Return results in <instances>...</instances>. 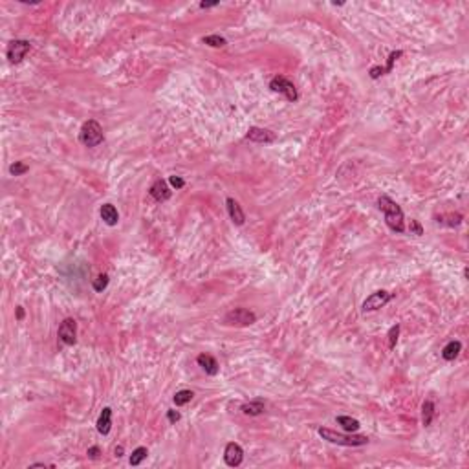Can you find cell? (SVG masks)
Listing matches in <instances>:
<instances>
[{
    "mask_svg": "<svg viewBox=\"0 0 469 469\" xmlns=\"http://www.w3.org/2000/svg\"><path fill=\"white\" fill-rule=\"evenodd\" d=\"M86 455H88V457H90V458H94V460H96V458H99V455H101V449H99L97 445H92V447H88V451H86Z\"/></svg>",
    "mask_w": 469,
    "mask_h": 469,
    "instance_id": "cell-30",
    "label": "cell"
},
{
    "mask_svg": "<svg viewBox=\"0 0 469 469\" xmlns=\"http://www.w3.org/2000/svg\"><path fill=\"white\" fill-rule=\"evenodd\" d=\"M462 220H464V217L460 215V213H451V215H442V217H438L436 222L444 224V226H449V228H457V226L462 224Z\"/></svg>",
    "mask_w": 469,
    "mask_h": 469,
    "instance_id": "cell-20",
    "label": "cell"
},
{
    "mask_svg": "<svg viewBox=\"0 0 469 469\" xmlns=\"http://www.w3.org/2000/svg\"><path fill=\"white\" fill-rule=\"evenodd\" d=\"M57 336H59V341L66 347H72L77 341V323L75 319L66 317L62 323L59 325V330H57Z\"/></svg>",
    "mask_w": 469,
    "mask_h": 469,
    "instance_id": "cell-5",
    "label": "cell"
},
{
    "mask_svg": "<svg viewBox=\"0 0 469 469\" xmlns=\"http://www.w3.org/2000/svg\"><path fill=\"white\" fill-rule=\"evenodd\" d=\"M114 455H116L117 458L123 457V445H117V447H116V449H114Z\"/></svg>",
    "mask_w": 469,
    "mask_h": 469,
    "instance_id": "cell-35",
    "label": "cell"
},
{
    "mask_svg": "<svg viewBox=\"0 0 469 469\" xmlns=\"http://www.w3.org/2000/svg\"><path fill=\"white\" fill-rule=\"evenodd\" d=\"M149 194H151L156 202H167V200L171 198L173 191H171V187L167 185L165 180H156L151 185V189H149Z\"/></svg>",
    "mask_w": 469,
    "mask_h": 469,
    "instance_id": "cell-11",
    "label": "cell"
},
{
    "mask_svg": "<svg viewBox=\"0 0 469 469\" xmlns=\"http://www.w3.org/2000/svg\"><path fill=\"white\" fill-rule=\"evenodd\" d=\"M270 88L273 92L284 94L288 101H297V97H299V94H297V90H295L293 83H292V81H288L286 77H283V75H275V77L271 79V81H270Z\"/></svg>",
    "mask_w": 469,
    "mask_h": 469,
    "instance_id": "cell-6",
    "label": "cell"
},
{
    "mask_svg": "<svg viewBox=\"0 0 469 469\" xmlns=\"http://www.w3.org/2000/svg\"><path fill=\"white\" fill-rule=\"evenodd\" d=\"M181 416H180V412L178 410H167V420L171 421V423H176V421L180 420Z\"/></svg>",
    "mask_w": 469,
    "mask_h": 469,
    "instance_id": "cell-32",
    "label": "cell"
},
{
    "mask_svg": "<svg viewBox=\"0 0 469 469\" xmlns=\"http://www.w3.org/2000/svg\"><path fill=\"white\" fill-rule=\"evenodd\" d=\"M381 75H385V70H383L381 66L370 68V77L372 79H378V77H381Z\"/></svg>",
    "mask_w": 469,
    "mask_h": 469,
    "instance_id": "cell-31",
    "label": "cell"
},
{
    "mask_svg": "<svg viewBox=\"0 0 469 469\" xmlns=\"http://www.w3.org/2000/svg\"><path fill=\"white\" fill-rule=\"evenodd\" d=\"M224 460H226V464H228L229 468L240 466L242 460H244V449H242L238 444L229 442V444L226 445V449H224Z\"/></svg>",
    "mask_w": 469,
    "mask_h": 469,
    "instance_id": "cell-9",
    "label": "cell"
},
{
    "mask_svg": "<svg viewBox=\"0 0 469 469\" xmlns=\"http://www.w3.org/2000/svg\"><path fill=\"white\" fill-rule=\"evenodd\" d=\"M391 299H392V295L389 293V292L378 290V292H374L372 295H368L367 299H365V302H363V312H376V310L385 306Z\"/></svg>",
    "mask_w": 469,
    "mask_h": 469,
    "instance_id": "cell-8",
    "label": "cell"
},
{
    "mask_svg": "<svg viewBox=\"0 0 469 469\" xmlns=\"http://www.w3.org/2000/svg\"><path fill=\"white\" fill-rule=\"evenodd\" d=\"M196 363H198L200 367H202V370H204L205 374H209V376H217L218 370H220L218 361L209 354H200L198 357H196Z\"/></svg>",
    "mask_w": 469,
    "mask_h": 469,
    "instance_id": "cell-12",
    "label": "cell"
},
{
    "mask_svg": "<svg viewBox=\"0 0 469 469\" xmlns=\"http://www.w3.org/2000/svg\"><path fill=\"white\" fill-rule=\"evenodd\" d=\"M103 139H105L103 126L96 119L84 121L83 126H81V132H79V141L84 147H97V145L103 143Z\"/></svg>",
    "mask_w": 469,
    "mask_h": 469,
    "instance_id": "cell-3",
    "label": "cell"
},
{
    "mask_svg": "<svg viewBox=\"0 0 469 469\" xmlns=\"http://www.w3.org/2000/svg\"><path fill=\"white\" fill-rule=\"evenodd\" d=\"M218 6V2H200V7L202 9H207V7H215Z\"/></svg>",
    "mask_w": 469,
    "mask_h": 469,
    "instance_id": "cell-33",
    "label": "cell"
},
{
    "mask_svg": "<svg viewBox=\"0 0 469 469\" xmlns=\"http://www.w3.org/2000/svg\"><path fill=\"white\" fill-rule=\"evenodd\" d=\"M460 350H462V343L453 339V341H449V343L442 349V357H444L445 361H453L458 354H460Z\"/></svg>",
    "mask_w": 469,
    "mask_h": 469,
    "instance_id": "cell-18",
    "label": "cell"
},
{
    "mask_svg": "<svg viewBox=\"0 0 469 469\" xmlns=\"http://www.w3.org/2000/svg\"><path fill=\"white\" fill-rule=\"evenodd\" d=\"M378 207H379V211H383V215H385V224L392 229V231H396V233H403V231H405L403 209L396 204V202H394V200L389 198L387 194H381V196L378 198Z\"/></svg>",
    "mask_w": 469,
    "mask_h": 469,
    "instance_id": "cell-1",
    "label": "cell"
},
{
    "mask_svg": "<svg viewBox=\"0 0 469 469\" xmlns=\"http://www.w3.org/2000/svg\"><path fill=\"white\" fill-rule=\"evenodd\" d=\"M246 139L253 141V143H273L275 141V134L268 130V128H260V126H251L246 134Z\"/></svg>",
    "mask_w": 469,
    "mask_h": 469,
    "instance_id": "cell-10",
    "label": "cell"
},
{
    "mask_svg": "<svg viewBox=\"0 0 469 469\" xmlns=\"http://www.w3.org/2000/svg\"><path fill=\"white\" fill-rule=\"evenodd\" d=\"M109 286V275L107 273H101V275H97V279H94V283H92V288L96 290L97 293H101L103 290Z\"/></svg>",
    "mask_w": 469,
    "mask_h": 469,
    "instance_id": "cell-24",
    "label": "cell"
},
{
    "mask_svg": "<svg viewBox=\"0 0 469 469\" xmlns=\"http://www.w3.org/2000/svg\"><path fill=\"white\" fill-rule=\"evenodd\" d=\"M224 323L236 326H249L253 323H257V315H255V312L247 310V308H234V310L226 313Z\"/></svg>",
    "mask_w": 469,
    "mask_h": 469,
    "instance_id": "cell-4",
    "label": "cell"
},
{
    "mask_svg": "<svg viewBox=\"0 0 469 469\" xmlns=\"http://www.w3.org/2000/svg\"><path fill=\"white\" fill-rule=\"evenodd\" d=\"M17 319H18V321H22V319H24V308H22V306H17Z\"/></svg>",
    "mask_w": 469,
    "mask_h": 469,
    "instance_id": "cell-34",
    "label": "cell"
},
{
    "mask_svg": "<svg viewBox=\"0 0 469 469\" xmlns=\"http://www.w3.org/2000/svg\"><path fill=\"white\" fill-rule=\"evenodd\" d=\"M226 205H228L229 218L233 220V224H236V226H242V224L246 222V215H244V211H242L240 204H238L236 200L228 198V200H226Z\"/></svg>",
    "mask_w": 469,
    "mask_h": 469,
    "instance_id": "cell-13",
    "label": "cell"
},
{
    "mask_svg": "<svg viewBox=\"0 0 469 469\" xmlns=\"http://www.w3.org/2000/svg\"><path fill=\"white\" fill-rule=\"evenodd\" d=\"M30 50H31V44L28 41H20V39L11 41L9 44H7V50H6L7 60L13 62V64H18L20 60L24 59L26 54H28Z\"/></svg>",
    "mask_w": 469,
    "mask_h": 469,
    "instance_id": "cell-7",
    "label": "cell"
},
{
    "mask_svg": "<svg viewBox=\"0 0 469 469\" xmlns=\"http://www.w3.org/2000/svg\"><path fill=\"white\" fill-rule=\"evenodd\" d=\"M99 215H101L103 222L107 226H117V222H119V213L112 204H103L101 209H99Z\"/></svg>",
    "mask_w": 469,
    "mask_h": 469,
    "instance_id": "cell-15",
    "label": "cell"
},
{
    "mask_svg": "<svg viewBox=\"0 0 469 469\" xmlns=\"http://www.w3.org/2000/svg\"><path fill=\"white\" fill-rule=\"evenodd\" d=\"M96 425H97L99 434H103V436H107V434L110 433V429H112V409H110V407H105V409L101 410Z\"/></svg>",
    "mask_w": 469,
    "mask_h": 469,
    "instance_id": "cell-14",
    "label": "cell"
},
{
    "mask_svg": "<svg viewBox=\"0 0 469 469\" xmlns=\"http://www.w3.org/2000/svg\"><path fill=\"white\" fill-rule=\"evenodd\" d=\"M409 229H410V233H414V234H423V228L420 226V222L418 220H410V226H409Z\"/></svg>",
    "mask_w": 469,
    "mask_h": 469,
    "instance_id": "cell-29",
    "label": "cell"
},
{
    "mask_svg": "<svg viewBox=\"0 0 469 469\" xmlns=\"http://www.w3.org/2000/svg\"><path fill=\"white\" fill-rule=\"evenodd\" d=\"M266 410V405L262 400H253V402H247L242 405V412L246 416H259Z\"/></svg>",
    "mask_w": 469,
    "mask_h": 469,
    "instance_id": "cell-17",
    "label": "cell"
},
{
    "mask_svg": "<svg viewBox=\"0 0 469 469\" xmlns=\"http://www.w3.org/2000/svg\"><path fill=\"white\" fill-rule=\"evenodd\" d=\"M398 336H400V325L396 323V325L391 326V330H389V349H391V350L396 349Z\"/></svg>",
    "mask_w": 469,
    "mask_h": 469,
    "instance_id": "cell-26",
    "label": "cell"
},
{
    "mask_svg": "<svg viewBox=\"0 0 469 469\" xmlns=\"http://www.w3.org/2000/svg\"><path fill=\"white\" fill-rule=\"evenodd\" d=\"M202 42L207 44V46H211V48H224V46L228 44V41L220 35H207L202 39Z\"/></svg>",
    "mask_w": 469,
    "mask_h": 469,
    "instance_id": "cell-21",
    "label": "cell"
},
{
    "mask_svg": "<svg viewBox=\"0 0 469 469\" xmlns=\"http://www.w3.org/2000/svg\"><path fill=\"white\" fill-rule=\"evenodd\" d=\"M169 183L175 187V189H183V187H185V181H183V178H180V176H171V178H169Z\"/></svg>",
    "mask_w": 469,
    "mask_h": 469,
    "instance_id": "cell-28",
    "label": "cell"
},
{
    "mask_svg": "<svg viewBox=\"0 0 469 469\" xmlns=\"http://www.w3.org/2000/svg\"><path fill=\"white\" fill-rule=\"evenodd\" d=\"M336 421L345 429V431H347V433H355V431L361 427L359 421L355 420V418H352V416H345V414L343 416H337Z\"/></svg>",
    "mask_w": 469,
    "mask_h": 469,
    "instance_id": "cell-19",
    "label": "cell"
},
{
    "mask_svg": "<svg viewBox=\"0 0 469 469\" xmlns=\"http://www.w3.org/2000/svg\"><path fill=\"white\" fill-rule=\"evenodd\" d=\"M28 171H30V167H28L24 162H15L9 165V175L11 176H22L26 175Z\"/></svg>",
    "mask_w": 469,
    "mask_h": 469,
    "instance_id": "cell-25",
    "label": "cell"
},
{
    "mask_svg": "<svg viewBox=\"0 0 469 469\" xmlns=\"http://www.w3.org/2000/svg\"><path fill=\"white\" fill-rule=\"evenodd\" d=\"M398 57H402V52H400V50H398V52H392V54L389 55V60H387V66L383 68V70H385V73L391 72L392 66H394V62H396Z\"/></svg>",
    "mask_w": 469,
    "mask_h": 469,
    "instance_id": "cell-27",
    "label": "cell"
},
{
    "mask_svg": "<svg viewBox=\"0 0 469 469\" xmlns=\"http://www.w3.org/2000/svg\"><path fill=\"white\" fill-rule=\"evenodd\" d=\"M319 436L330 444H337V445H347V447H359V445H367L368 438L363 436V434H343V433H337V431H332V429L321 427L317 431Z\"/></svg>",
    "mask_w": 469,
    "mask_h": 469,
    "instance_id": "cell-2",
    "label": "cell"
},
{
    "mask_svg": "<svg viewBox=\"0 0 469 469\" xmlns=\"http://www.w3.org/2000/svg\"><path fill=\"white\" fill-rule=\"evenodd\" d=\"M147 455H149V451H147V447H138V449H134L132 455H130V466H139V464L143 462L145 458H147Z\"/></svg>",
    "mask_w": 469,
    "mask_h": 469,
    "instance_id": "cell-22",
    "label": "cell"
},
{
    "mask_svg": "<svg viewBox=\"0 0 469 469\" xmlns=\"http://www.w3.org/2000/svg\"><path fill=\"white\" fill-rule=\"evenodd\" d=\"M434 414H436V407H434V403L431 402V400H425L423 405H421V423H423L425 427H429L434 420Z\"/></svg>",
    "mask_w": 469,
    "mask_h": 469,
    "instance_id": "cell-16",
    "label": "cell"
},
{
    "mask_svg": "<svg viewBox=\"0 0 469 469\" xmlns=\"http://www.w3.org/2000/svg\"><path fill=\"white\" fill-rule=\"evenodd\" d=\"M194 392L193 391H178L175 394V398H173V402L180 407V405H185V403H189L191 400H193Z\"/></svg>",
    "mask_w": 469,
    "mask_h": 469,
    "instance_id": "cell-23",
    "label": "cell"
}]
</instances>
